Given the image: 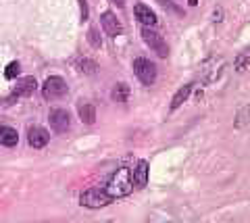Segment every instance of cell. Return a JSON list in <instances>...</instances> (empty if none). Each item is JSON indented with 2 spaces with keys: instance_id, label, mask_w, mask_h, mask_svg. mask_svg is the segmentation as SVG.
Segmentation results:
<instances>
[{
  "instance_id": "16",
  "label": "cell",
  "mask_w": 250,
  "mask_h": 223,
  "mask_svg": "<svg viewBox=\"0 0 250 223\" xmlns=\"http://www.w3.org/2000/svg\"><path fill=\"white\" fill-rule=\"evenodd\" d=\"M129 98V86L127 83H117L113 88V101L117 102H125Z\"/></svg>"
},
{
  "instance_id": "1",
  "label": "cell",
  "mask_w": 250,
  "mask_h": 223,
  "mask_svg": "<svg viewBox=\"0 0 250 223\" xmlns=\"http://www.w3.org/2000/svg\"><path fill=\"white\" fill-rule=\"evenodd\" d=\"M131 188H134V182H131V173L127 169H119V171L113 173V178L108 180L106 183V194L111 198H121V196H127Z\"/></svg>"
},
{
  "instance_id": "10",
  "label": "cell",
  "mask_w": 250,
  "mask_h": 223,
  "mask_svg": "<svg viewBox=\"0 0 250 223\" xmlns=\"http://www.w3.org/2000/svg\"><path fill=\"white\" fill-rule=\"evenodd\" d=\"M77 115H80V119L85 125H94V123H96V109H94V104L88 101L77 102Z\"/></svg>"
},
{
  "instance_id": "3",
  "label": "cell",
  "mask_w": 250,
  "mask_h": 223,
  "mask_svg": "<svg viewBox=\"0 0 250 223\" xmlns=\"http://www.w3.org/2000/svg\"><path fill=\"white\" fill-rule=\"evenodd\" d=\"M111 201H113V198L106 194V190H100V188L85 190L82 194V198H80V203L83 206H88V209H103V206H106Z\"/></svg>"
},
{
  "instance_id": "5",
  "label": "cell",
  "mask_w": 250,
  "mask_h": 223,
  "mask_svg": "<svg viewBox=\"0 0 250 223\" xmlns=\"http://www.w3.org/2000/svg\"><path fill=\"white\" fill-rule=\"evenodd\" d=\"M142 38H144L146 46H150V48H152L161 59H167V55H169V46H167L165 40H163V36H161V34H156L152 27H144V29H142Z\"/></svg>"
},
{
  "instance_id": "18",
  "label": "cell",
  "mask_w": 250,
  "mask_h": 223,
  "mask_svg": "<svg viewBox=\"0 0 250 223\" xmlns=\"http://www.w3.org/2000/svg\"><path fill=\"white\" fill-rule=\"evenodd\" d=\"M88 38H90V44L94 46V48H98V46H100V40H98V34H96V29H90Z\"/></svg>"
},
{
  "instance_id": "4",
  "label": "cell",
  "mask_w": 250,
  "mask_h": 223,
  "mask_svg": "<svg viewBox=\"0 0 250 223\" xmlns=\"http://www.w3.org/2000/svg\"><path fill=\"white\" fill-rule=\"evenodd\" d=\"M67 83L62 78H57V75H52V78H48L44 81V86H42V94L46 101H59V98L62 96H67Z\"/></svg>"
},
{
  "instance_id": "8",
  "label": "cell",
  "mask_w": 250,
  "mask_h": 223,
  "mask_svg": "<svg viewBox=\"0 0 250 223\" xmlns=\"http://www.w3.org/2000/svg\"><path fill=\"white\" fill-rule=\"evenodd\" d=\"M134 13H136V19L142 23L144 27H154V25H156V15L150 11V6L138 2V4L134 6Z\"/></svg>"
},
{
  "instance_id": "14",
  "label": "cell",
  "mask_w": 250,
  "mask_h": 223,
  "mask_svg": "<svg viewBox=\"0 0 250 223\" xmlns=\"http://www.w3.org/2000/svg\"><path fill=\"white\" fill-rule=\"evenodd\" d=\"M19 142V136L13 127H6V125H0V144L2 146H15Z\"/></svg>"
},
{
  "instance_id": "9",
  "label": "cell",
  "mask_w": 250,
  "mask_h": 223,
  "mask_svg": "<svg viewBox=\"0 0 250 223\" xmlns=\"http://www.w3.org/2000/svg\"><path fill=\"white\" fill-rule=\"evenodd\" d=\"M27 140H29V146H34V148H44V146L48 144L50 136H48V132H46V129H42V127H29Z\"/></svg>"
},
{
  "instance_id": "2",
  "label": "cell",
  "mask_w": 250,
  "mask_h": 223,
  "mask_svg": "<svg viewBox=\"0 0 250 223\" xmlns=\"http://www.w3.org/2000/svg\"><path fill=\"white\" fill-rule=\"evenodd\" d=\"M134 73L144 86H152V83L156 81V65L148 59L140 57V59L134 61Z\"/></svg>"
},
{
  "instance_id": "13",
  "label": "cell",
  "mask_w": 250,
  "mask_h": 223,
  "mask_svg": "<svg viewBox=\"0 0 250 223\" xmlns=\"http://www.w3.org/2000/svg\"><path fill=\"white\" fill-rule=\"evenodd\" d=\"M190 92H192V83H186V86L179 88V90L175 92L173 101H171V111H177L179 106H182V104L188 101V96H190Z\"/></svg>"
},
{
  "instance_id": "15",
  "label": "cell",
  "mask_w": 250,
  "mask_h": 223,
  "mask_svg": "<svg viewBox=\"0 0 250 223\" xmlns=\"http://www.w3.org/2000/svg\"><path fill=\"white\" fill-rule=\"evenodd\" d=\"M248 65H250V46H248V48H244L236 57V61H233V69H236L238 73H242V71H246Z\"/></svg>"
},
{
  "instance_id": "12",
  "label": "cell",
  "mask_w": 250,
  "mask_h": 223,
  "mask_svg": "<svg viewBox=\"0 0 250 223\" xmlns=\"http://www.w3.org/2000/svg\"><path fill=\"white\" fill-rule=\"evenodd\" d=\"M34 90H36V80L34 78H21V80H17V86H15L13 94L15 96H29Z\"/></svg>"
},
{
  "instance_id": "11",
  "label": "cell",
  "mask_w": 250,
  "mask_h": 223,
  "mask_svg": "<svg viewBox=\"0 0 250 223\" xmlns=\"http://www.w3.org/2000/svg\"><path fill=\"white\" fill-rule=\"evenodd\" d=\"M131 182H134L138 188H144L148 183V163L146 161H140V163L136 165L134 173H131Z\"/></svg>"
},
{
  "instance_id": "7",
  "label": "cell",
  "mask_w": 250,
  "mask_h": 223,
  "mask_svg": "<svg viewBox=\"0 0 250 223\" xmlns=\"http://www.w3.org/2000/svg\"><path fill=\"white\" fill-rule=\"evenodd\" d=\"M100 25H103V29L108 34V36H119L123 32V27H121V21L117 19V15L111 13V11H106L103 13V17H100Z\"/></svg>"
},
{
  "instance_id": "6",
  "label": "cell",
  "mask_w": 250,
  "mask_h": 223,
  "mask_svg": "<svg viewBox=\"0 0 250 223\" xmlns=\"http://www.w3.org/2000/svg\"><path fill=\"white\" fill-rule=\"evenodd\" d=\"M48 121H50V127H52L57 134L67 132L69 125H71V117H69V113H67L65 109H54V111L50 113Z\"/></svg>"
},
{
  "instance_id": "17",
  "label": "cell",
  "mask_w": 250,
  "mask_h": 223,
  "mask_svg": "<svg viewBox=\"0 0 250 223\" xmlns=\"http://www.w3.org/2000/svg\"><path fill=\"white\" fill-rule=\"evenodd\" d=\"M19 73H21V65L17 63V61H13V63L6 65L4 69V78L6 80H15V78H19Z\"/></svg>"
}]
</instances>
